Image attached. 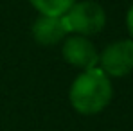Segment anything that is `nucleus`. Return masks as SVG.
<instances>
[{
	"label": "nucleus",
	"mask_w": 133,
	"mask_h": 131,
	"mask_svg": "<svg viewBox=\"0 0 133 131\" xmlns=\"http://www.w3.org/2000/svg\"><path fill=\"white\" fill-rule=\"evenodd\" d=\"M111 83L101 68L85 70L70 86V102L83 115H94L111 101Z\"/></svg>",
	"instance_id": "nucleus-1"
},
{
	"label": "nucleus",
	"mask_w": 133,
	"mask_h": 131,
	"mask_svg": "<svg viewBox=\"0 0 133 131\" xmlns=\"http://www.w3.org/2000/svg\"><path fill=\"white\" fill-rule=\"evenodd\" d=\"M63 20L68 32H76L79 36H92L103 31L106 23V13L97 2L85 0L74 4L63 15Z\"/></svg>",
	"instance_id": "nucleus-2"
},
{
	"label": "nucleus",
	"mask_w": 133,
	"mask_h": 131,
	"mask_svg": "<svg viewBox=\"0 0 133 131\" xmlns=\"http://www.w3.org/2000/svg\"><path fill=\"white\" fill-rule=\"evenodd\" d=\"M101 70L106 75L122 77L133 70V40H119L108 45L99 56Z\"/></svg>",
	"instance_id": "nucleus-3"
},
{
	"label": "nucleus",
	"mask_w": 133,
	"mask_h": 131,
	"mask_svg": "<svg viewBox=\"0 0 133 131\" xmlns=\"http://www.w3.org/2000/svg\"><path fill=\"white\" fill-rule=\"evenodd\" d=\"M61 52L70 65L85 68V70L95 68V65L99 63V54L87 36H79V34L68 36L63 43Z\"/></svg>",
	"instance_id": "nucleus-4"
},
{
	"label": "nucleus",
	"mask_w": 133,
	"mask_h": 131,
	"mask_svg": "<svg viewBox=\"0 0 133 131\" xmlns=\"http://www.w3.org/2000/svg\"><path fill=\"white\" fill-rule=\"evenodd\" d=\"M68 29L63 16H40L32 25V36L40 45H56L65 40Z\"/></svg>",
	"instance_id": "nucleus-5"
},
{
	"label": "nucleus",
	"mask_w": 133,
	"mask_h": 131,
	"mask_svg": "<svg viewBox=\"0 0 133 131\" xmlns=\"http://www.w3.org/2000/svg\"><path fill=\"white\" fill-rule=\"evenodd\" d=\"M42 16H63L76 4V0H31Z\"/></svg>",
	"instance_id": "nucleus-6"
},
{
	"label": "nucleus",
	"mask_w": 133,
	"mask_h": 131,
	"mask_svg": "<svg viewBox=\"0 0 133 131\" xmlns=\"http://www.w3.org/2000/svg\"><path fill=\"white\" fill-rule=\"evenodd\" d=\"M126 25H128V31H130L131 40H133V5L130 7V11H128V16H126Z\"/></svg>",
	"instance_id": "nucleus-7"
}]
</instances>
